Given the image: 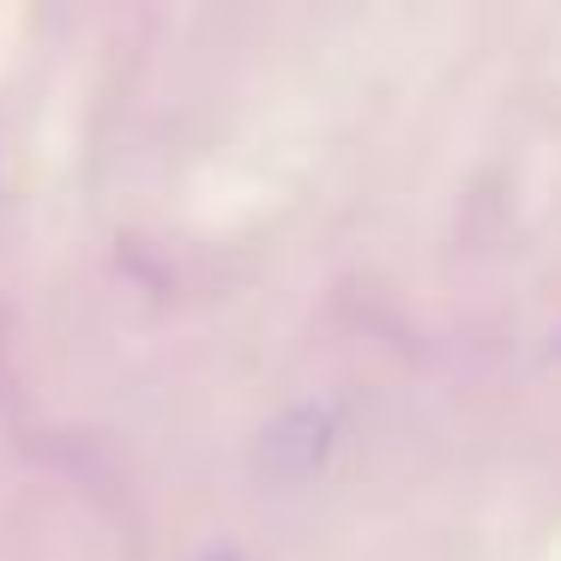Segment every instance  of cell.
Here are the masks:
<instances>
[]
</instances>
